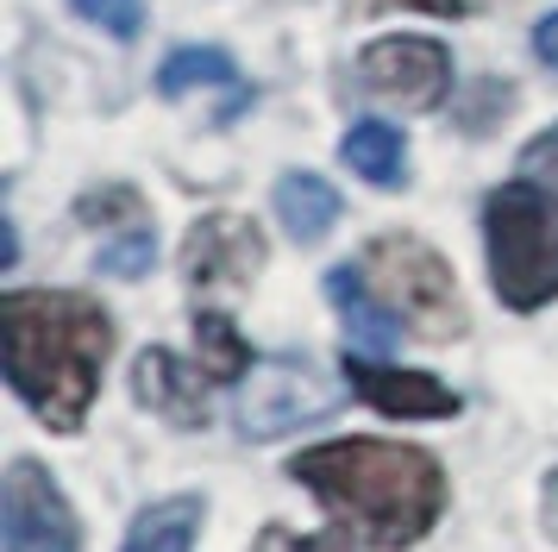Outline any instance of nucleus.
Returning a JSON list of instances; mask_svg holds the SVG:
<instances>
[{"instance_id": "nucleus-1", "label": "nucleus", "mask_w": 558, "mask_h": 552, "mask_svg": "<svg viewBox=\"0 0 558 552\" xmlns=\"http://www.w3.org/2000/svg\"><path fill=\"white\" fill-rule=\"evenodd\" d=\"M113 351V321L88 296L70 289H13L0 296V358L7 383L57 433H76L101 389V364Z\"/></svg>"}, {"instance_id": "nucleus-2", "label": "nucleus", "mask_w": 558, "mask_h": 552, "mask_svg": "<svg viewBox=\"0 0 558 552\" xmlns=\"http://www.w3.org/2000/svg\"><path fill=\"white\" fill-rule=\"evenodd\" d=\"M295 483H307L345 527H357L371 547H414L439 508L446 477L427 452L389 446V440H332L289 465Z\"/></svg>"}, {"instance_id": "nucleus-3", "label": "nucleus", "mask_w": 558, "mask_h": 552, "mask_svg": "<svg viewBox=\"0 0 558 552\" xmlns=\"http://www.w3.org/2000/svg\"><path fill=\"white\" fill-rule=\"evenodd\" d=\"M489 283L514 314H533L558 296V195L533 182H502L483 201Z\"/></svg>"}, {"instance_id": "nucleus-4", "label": "nucleus", "mask_w": 558, "mask_h": 552, "mask_svg": "<svg viewBox=\"0 0 558 552\" xmlns=\"http://www.w3.org/2000/svg\"><path fill=\"white\" fill-rule=\"evenodd\" d=\"M357 276L371 283V296H377L414 339L446 346V339L464 333V301H458L452 271H446V257L427 251L421 239H408V232L371 239L364 257H357Z\"/></svg>"}, {"instance_id": "nucleus-5", "label": "nucleus", "mask_w": 558, "mask_h": 552, "mask_svg": "<svg viewBox=\"0 0 558 552\" xmlns=\"http://www.w3.org/2000/svg\"><path fill=\"white\" fill-rule=\"evenodd\" d=\"M339 408V389H332L320 364L307 358H264L245 389H239V433L245 440H282L307 421H327Z\"/></svg>"}, {"instance_id": "nucleus-6", "label": "nucleus", "mask_w": 558, "mask_h": 552, "mask_svg": "<svg viewBox=\"0 0 558 552\" xmlns=\"http://www.w3.org/2000/svg\"><path fill=\"white\" fill-rule=\"evenodd\" d=\"M0 533L7 552H76V515L45 465L13 458L0 483Z\"/></svg>"}, {"instance_id": "nucleus-7", "label": "nucleus", "mask_w": 558, "mask_h": 552, "mask_svg": "<svg viewBox=\"0 0 558 552\" xmlns=\"http://www.w3.org/2000/svg\"><path fill=\"white\" fill-rule=\"evenodd\" d=\"M357 82H364V95L402 100L408 113H427L452 88V57L433 38H377L357 57Z\"/></svg>"}, {"instance_id": "nucleus-8", "label": "nucleus", "mask_w": 558, "mask_h": 552, "mask_svg": "<svg viewBox=\"0 0 558 552\" xmlns=\"http://www.w3.org/2000/svg\"><path fill=\"white\" fill-rule=\"evenodd\" d=\"M264 271V232L245 214H207L182 239V276L195 289H232Z\"/></svg>"}, {"instance_id": "nucleus-9", "label": "nucleus", "mask_w": 558, "mask_h": 552, "mask_svg": "<svg viewBox=\"0 0 558 552\" xmlns=\"http://www.w3.org/2000/svg\"><path fill=\"white\" fill-rule=\"evenodd\" d=\"M345 383L377 415H396V421H446V415H458V396L427 371H389V364H371V358H345Z\"/></svg>"}, {"instance_id": "nucleus-10", "label": "nucleus", "mask_w": 558, "mask_h": 552, "mask_svg": "<svg viewBox=\"0 0 558 552\" xmlns=\"http://www.w3.org/2000/svg\"><path fill=\"white\" fill-rule=\"evenodd\" d=\"M207 383L214 376L202 364H182L177 351L163 346H145L138 364H132V389L145 408H157L170 427H207Z\"/></svg>"}, {"instance_id": "nucleus-11", "label": "nucleus", "mask_w": 558, "mask_h": 552, "mask_svg": "<svg viewBox=\"0 0 558 552\" xmlns=\"http://www.w3.org/2000/svg\"><path fill=\"white\" fill-rule=\"evenodd\" d=\"M327 296H332V308H339V321H345V339L357 346V358H389V351H396L402 321L371 296V283L357 276V264L327 276Z\"/></svg>"}, {"instance_id": "nucleus-12", "label": "nucleus", "mask_w": 558, "mask_h": 552, "mask_svg": "<svg viewBox=\"0 0 558 552\" xmlns=\"http://www.w3.org/2000/svg\"><path fill=\"white\" fill-rule=\"evenodd\" d=\"M277 220H282V232H289V239H302V245L327 239L332 220H339V189H332L327 176L289 170L277 182Z\"/></svg>"}, {"instance_id": "nucleus-13", "label": "nucleus", "mask_w": 558, "mask_h": 552, "mask_svg": "<svg viewBox=\"0 0 558 552\" xmlns=\"http://www.w3.org/2000/svg\"><path fill=\"white\" fill-rule=\"evenodd\" d=\"M339 157H345L364 182H377V189H402V176H408L402 132H396V125H383V120H357L352 132H345Z\"/></svg>"}, {"instance_id": "nucleus-14", "label": "nucleus", "mask_w": 558, "mask_h": 552, "mask_svg": "<svg viewBox=\"0 0 558 552\" xmlns=\"http://www.w3.org/2000/svg\"><path fill=\"white\" fill-rule=\"evenodd\" d=\"M195 527H202V502L195 496H170V502H157V508H145V515L132 521L126 552H189Z\"/></svg>"}, {"instance_id": "nucleus-15", "label": "nucleus", "mask_w": 558, "mask_h": 552, "mask_svg": "<svg viewBox=\"0 0 558 552\" xmlns=\"http://www.w3.org/2000/svg\"><path fill=\"white\" fill-rule=\"evenodd\" d=\"M195 351H202V371L214 376V383H245V376H252V346H245L239 326H232L227 314H214V308L195 314Z\"/></svg>"}, {"instance_id": "nucleus-16", "label": "nucleus", "mask_w": 558, "mask_h": 552, "mask_svg": "<svg viewBox=\"0 0 558 552\" xmlns=\"http://www.w3.org/2000/svg\"><path fill=\"white\" fill-rule=\"evenodd\" d=\"M157 88L177 100L189 95V88H239V63H232L227 50H214V45H195V50H177L163 70H157Z\"/></svg>"}, {"instance_id": "nucleus-17", "label": "nucleus", "mask_w": 558, "mask_h": 552, "mask_svg": "<svg viewBox=\"0 0 558 552\" xmlns=\"http://www.w3.org/2000/svg\"><path fill=\"white\" fill-rule=\"evenodd\" d=\"M88 25H101L107 38H120V45H132L138 32H145V0H70Z\"/></svg>"}, {"instance_id": "nucleus-18", "label": "nucleus", "mask_w": 558, "mask_h": 552, "mask_svg": "<svg viewBox=\"0 0 558 552\" xmlns=\"http://www.w3.org/2000/svg\"><path fill=\"white\" fill-rule=\"evenodd\" d=\"M508 107H514V88L496 82V75H483V82H471V107H458V125L464 132H489Z\"/></svg>"}, {"instance_id": "nucleus-19", "label": "nucleus", "mask_w": 558, "mask_h": 552, "mask_svg": "<svg viewBox=\"0 0 558 552\" xmlns=\"http://www.w3.org/2000/svg\"><path fill=\"white\" fill-rule=\"evenodd\" d=\"M151 257H157V245H151V226H132L126 239H113V245H101V264L107 276H145L151 271Z\"/></svg>"}, {"instance_id": "nucleus-20", "label": "nucleus", "mask_w": 558, "mask_h": 552, "mask_svg": "<svg viewBox=\"0 0 558 552\" xmlns=\"http://www.w3.org/2000/svg\"><path fill=\"white\" fill-rule=\"evenodd\" d=\"M76 214L88 226H120V220H132L138 226V214H145V201L132 195V189H88V195L76 201Z\"/></svg>"}, {"instance_id": "nucleus-21", "label": "nucleus", "mask_w": 558, "mask_h": 552, "mask_svg": "<svg viewBox=\"0 0 558 552\" xmlns=\"http://www.w3.org/2000/svg\"><path fill=\"white\" fill-rule=\"evenodd\" d=\"M252 552H357L352 547V533H289V527H264L257 533V547Z\"/></svg>"}, {"instance_id": "nucleus-22", "label": "nucleus", "mask_w": 558, "mask_h": 552, "mask_svg": "<svg viewBox=\"0 0 558 552\" xmlns=\"http://www.w3.org/2000/svg\"><path fill=\"white\" fill-rule=\"evenodd\" d=\"M521 170L533 176V182H546V189H558V125L553 132H539L527 151H521Z\"/></svg>"}, {"instance_id": "nucleus-23", "label": "nucleus", "mask_w": 558, "mask_h": 552, "mask_svg": "<svg viewBox=\"0 0 558 552\" xmlns=\"http://www.w3.org/2000/svg\"><path fill=\"white\" fill-rule=\"evenodd\" d=\"M357 13H383V7H421V13H439V20H458L464 0H352Z\"/></svg>"}, {"instance_id": "nucleus-24", "label": "nucleus", "mask_w": 558, "mask_h": 552, "mask_svg": "<svg viewBox=\"0 0 558 552\" xmlns=\"http://www.w3.org/2000/svg\"><path fill=\"white\" fill-rule=\"evenodd\" d=\"M533 57H539L546 70H558V13H546V20L533 25Z\"/></svg>"}, {"instance_id": "nucleus-25", "label": "nucleus", "mask_w": 558, "mask_h": 552, "mask_svg": "<svg viewBox=\"0 0 558 552\" xmlns=\"http://www.w3.org/2000/svg\"><path fill=\"white\" fill-rule=\"evenodd\" d=\"M539 496H546V533L558 540V471L546 477V490H539Z\"/></svg>"}]
</instances>
